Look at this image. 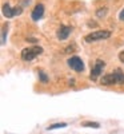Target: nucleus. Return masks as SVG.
<instances>
[{
    "instance_id": "obj_16",
    "label": "nucleus",
    "mask_w": 124,
    "mask_h": 134,
    "mask_svg": "<svg viewBox=\"0 0 124 134\" xmlns=\"http://www.w3.org/2000/svg\"><path fill=\"white\" fill-rule=\"evenodd\" d=\"M119 19H120L121 21H124V8L121 9V12H120V15H119Z\"/></svg>"
},
{
    "instance_id": "obj_1",
    "label": "nucleus",
    "mask_w": 124,
    "mask_h": 134,
    "mask_svg": "<svg viewBox=\"0 0 124 134\" xmlns=\"http://www.w3.org/2000/svg\"><path fill=\"white\" fill-rule=\"evenodd\" d=\"M100 83L103 86H111V85H123L124 83V72L121 69H116L109 74L103 75L100 79Z\"/></svg>"
},
{
    "instance_id": "obj_12",
    "label": "nucleus",
    "mask_w": 124,
    "mask_h": 134,
    "mask_svg": "<svg viewBox=\"0 0 124 134\" xmlns=\"http://www.w3.org/2000/svg\"><path fill=\"white\" fill-rule=\"evenodd\" d=\"M67 124H55V125H51L47 127V130H53V129H59V127H65Z\"/></svg>"
},
{
    "instance_id": "obj_5",
    "label": "nucleus",
    "mask_w": 124,
    "mask_h": 134,
    "mask_svg": "<svg viewBox=\"0 0 124 134\" xmlns=\"http://www.w3.org/2000/svg\"><path fill=\"white\" fill-rule=\"evenodd\" d=\"M21 12H23V8L21 7H14V8H11L8 3H5L3 5V15L7 18V19H11V18H14V16H17L20 15Z\"/></svg>"
},
{
    "instance_id": "obj_13",
    "label": "nucleus",
    "mask_w": 124,
    "mask_h": 134,
    "mask_svg": "<svg viewBox=\"0 0 124 134\" xmlns=\"http://www.w3.org/2000/svg\"><path fill=\"white\" fill-rule=\"evenodd\" d=\"M5 34H7V26L3 27V34H2V44L5 43Z\"/></svg>"
},
{
    "instance_id": "obj_14",
    "label": "nucleus",
    "mask_w": 124,
    "mask_h": 134,
    "mask_svg": "<svg viewBox=\"0 0 124 134\" xmlns=\"http://www.w3.org/2000/svg\"><path fill=\"white\" fill-rule=\"evenodd\" d=\"M72 50H76V46H75V44H72V46H70V47H67L64 52H73Z\"/></svg>"
},
{
    "instance_id": "obj_11",
    "label": "nucleus",
    "mask_w": 124,
    "mask_h": 134,
    "mask_svg": "<svg viewBox=\"0 0 124 134\" xmlns=\"http://www.w3.org/2000/svg\"><path fill=\"white\" fill-rule=\"evenodd\" d=\"M83 126H85V127H94V129H99L100 127V125L97 124V122H84Z\"/></svg>"
},
{
    "instance_id": "obj_3",
    "label": "nucleus",
    "mask_w": 124,
    "mask_h": 134,
    "mask_svg": "<svg viewBox=\"0 0 124 134\" xmlns=\"http://www.w3.org/2000/svg\"><path fill=\"white\" fill-rule=\"evenodd\" d=\"M43 52V48L39 47V46H35V47H28V48H24L21 51V59L26 60V62H31L38 55H40Z\"/></svg>"
},
{
    "instance_id": "obj_7",
    "label": "nucleus",
    "mask_w": 124,
    "mask_h": 134,
    "mask_svg": "<svg viewBox=\"0 0 124 134\" xmlns=\"http://www.w3.org/2000/svg\"><path fill=\"white\" fill-rule=\"evenodd\" d=\"M71 32H72L71 27H68V26H60L58 32H56V36H58L59 40H65L67 38L71 35Z\"/></svg>"
},
{
    "instance_id": "obj_6",
    "label": "nucleus",
    "mask_w": 124,
    "mask_h": 134,
    "mask_svg": "<svg viewBox=\"0 0 124 134\" xmlns=\"http://www.w3.org/2000/svg\"><path fill=\"white\" fill-rule=\"evenodd\" d=\"M67 63H68V66L71 67L72 70H75V71H77V72L84 71V63H83V60L79 58V57H72V58H70L68 60H67Z\"/></svg>"
},
{
    "instance_id": "obj_9",
    "label": "nucleus",
    "mask_w": 124,
    "mask_h": 134,
    "mask_svg": "<svg viewBox=\"0 0 124 134\" xmlns=\"http://www.w3.org/2000/svg\"><path fill=\"white\" fill-rule=\"evenodd\" d=\"M39 72V79H40V82L41 83H48V76H47V74L44 72V71H38Z\"/></svg>"
},
{
    "instance_id": "obj_2",
    "label": "nucleus",
    "mask_w": 124,
    "mask_h": 134,
    "mask_svg": "<svg viewBox=\"0 0 124 134\" xmlns=\"http://www.w3.org/2000/svg\"><path fill=\"white\" fill-rule=\"evenodd\" d=\"M111 36V31H107V30H99V31H94L91 34L84 36V40L87 43H92V42H97V40H104V39H108Z\"/></svg>"
},
{
    "instance_id": "obj_15",
    "label": "nucleus",
    "mask_w": 124,
    "mask_h": 134,
    "mask_svg": "<svg viewBox=\"0 0 124 134\" xmlns=\"http://www.w3.org/2000/svg\"><path fill=\"white\" fill-rule=\"evenodd\" d=\"M119 59H120V62H123V63H124V50H123V51H120V54H119Z\"/></svg>"
},
{
    "instance_id": "obj_4",
    "label": "nucleus",
    "mask_w": 124,
    "mask_h": 134,
    "mask_svg": "<svg viewBox=\"0 0 124 134\" xmlns=\"http://www.w3.org/2000/svg\"><path fill=\"white\" fill-rule=\"evenodd\" d=\"M104 67H106V62L101 60V59H97V60L95 62V66L92 67V70H91V74H89V79L97 81V78L101 75V72H103V70H104Z\"/></svg>"
},
{
    "instance_id": "obj_8",
    "label": "nucleus",
    "mask_w": 124,
    "mask_h": 134,
    "mask_svg": "<svg viewBox=\"0 0 124 134\" xmlns=\"http://www.w3.org/2000/svg\"><path fill=\"white\" fill-rule=\"evenodd\" d=\"M43 15H44V5L43 4H38L35 8H33L32 14H31V18H32V20L36 21V20L41 19Z\"/></svg>"
},
{
    "instance_id": "obj_17",
    "label": "nucleus",
    "mask_w": 124,
    "mask_h": 134,
    "mask_svg": "<svg viewBox=\"0 0 124 134\" xmlns=\"http://www.w3.org/2000/svg\"><path fill=\"white\" fill-rule=\"evenodd\" d=\"M27 42H31V43H36V42H38V39H35V38H27Z\"/></svg>"
},
{
    "instance_id": "obj_10",
    "label": "nucleus",
    "mask_w": 124,
    "mask_h": 134,
    "mask_svg": "<svg viewBox=\"0 0 124 134\" xmlns=\"http://www.w3.org/2000/svg\"><path fill=\"white\" fill-rule=\"evenodd\" d=\"M107 12H108V8H107V7H103V8H99V9L96 11V15H97L99 18H101V16H106Z\"/></svg>"
}]
</instances>
